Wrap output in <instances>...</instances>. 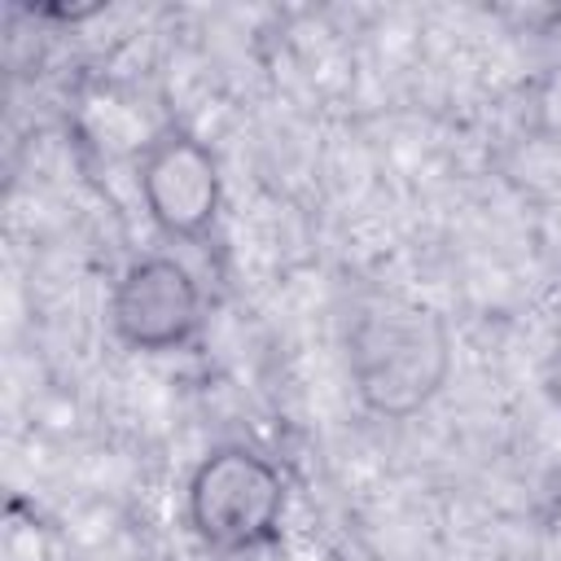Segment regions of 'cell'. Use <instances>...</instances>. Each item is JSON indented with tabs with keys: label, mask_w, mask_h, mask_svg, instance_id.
Wrapping results in <instances>:
<instances>
[{
	"label": "cell",
	"mask_w": 561,
	"mask_h": 561,
	"mask_svg": "<svg viewBox=\"0 0 561 561\" xmlns=\"http://www.w3.org/2000/svg\"><path fill=\"white\" fill-rule=\"evenodd\" d=\"M110 333L131 355H184L197 351L210 324L206 289L193 267L171 250L131 254L105 298Z\"/></svg>",
	"instance_id": "3957f363"
},
{
	"label": "cell",
	"mask_w": 561,
	"mask_h": 561,
	"mask_svg": "<svg viewBox=\"0 0 561 561\" xmlns=\"http://www.w3.org/2000/svg\"><path fill=\"white\" fill-rule=\"evenodd\" d=\"M289 482L250 443H215L184 478V526L215 557H254L280 543Z\"/></svg>",
	"instance_id": "7a4b0ae2"
},
{
	"label": "cell",
	"mask_w": 561,
	"mask_h": 561,
	"mask_svg": "<svg viewBox=\"0 0 561 561\" xmlns=\"http://www.w3.org/2000/svg\"><path fill=\"white\" fill-rule=\"evenodd\" d=\"M136 193L153 232L171 245H206L224 215L219 153L180 118L158 123L136 149Z\"/></svg>",
	"instance_id": "277c9868"
},
{
	"label": "cell",
	"mask_w": 561,
	"mask_h": 561,
	"mask_svg": "<svg viewBox=\"0 0 561 561\" xmlns=\"http://www.w3.org/2000/svg\"><path fill=\"white\" fill-rule=\"evenodd\" d=\"M346 373L364 412L381 421H412L451 381L456 342L438 307L403 294H373L351 307Z\"/></svg>",
	"instance_id": "6da1fadb"
},
{
	"label": "cell",
	"mask_w": 561,
	"mask_h": 561,
	"mask_svg": "<svg viewBox=\"0 0 561 561\" xmlns=\"http://www.w3.org/2000/svg\"><path fill=\"white\" fill-rule=\"evenodd\" d=\"M543 394L552 399V408H561V346L548 355L543 364Z\"/></svg>",
	"instance_id": "5b68a950"
}]
</instances>
